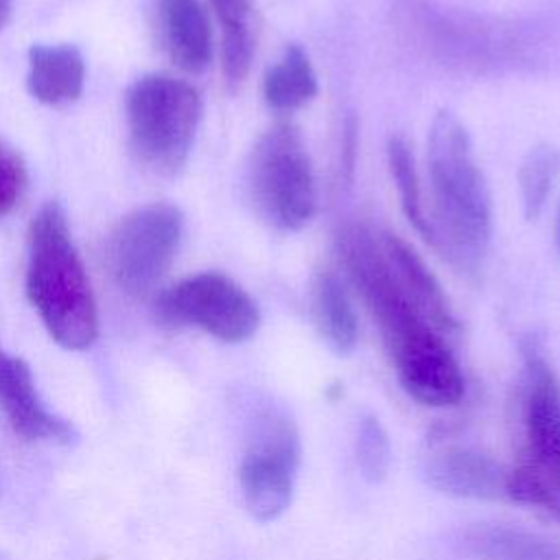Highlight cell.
<instances>
[{"label":"cell","mask_w":560,"mask_h":560,"mask_svg":"<svg viewBox=\"0 0 560 560\" xmlns=\"http://www.w3.org/2000/svg\"><path fill=\"white\" fill-rule=\"evenodd\" d=\"M558 245H560V212H558Z\"/></svg>","instance_id":"obj_25"},{"label":"cell","mask_w":560,"mask_h":560,"mask_svg":"<svg viewBox=\"0 0 560 560\" xmlns=\"http://www.w3.org/2000/svg\"><path fill=\"white\" fill-rule=\"evenodd\" d=\"M505 497L560 521V381L536 350L525 354L523 446Z\"/></svg>","instance_id":"obj_3"},{"label":"cell","mask_w":560,"mask_h":560,"mask_svg":"<svg viewBox=\"0 0 560 560\" xmlns=\"http://www.w3.org/2000/svg\"><path fill=\"white\" fill-rule=\"evenodd\" d=\"M164 328L192 326L225 343H241L256 335L260 311L256 300L221 271H199L162 291L153 306Z\"/></svg>","instance_id":"obj_8"},{"label":"cell","mask_w":560,"mask_h":560,"mask_svg":"<svg viewBox=\"0 0 560 560\" xmlns=\"http://www.w3.org/2000/svg\"><path fill=\"white\" fill-rule=\"evenodd\" d=\"M466 540L479 556L505 560H560L558 545L514 529L475 527L466 534Z\"/></svg>","instance_id":"obj_21"},{"label":"cell","mask_w":560,"mask_h":560,"mask_svg":"<svg viewBox=\"0 0 560 560\" xmlns=\"http://www.w3.org/2000/svg\"><path fill=\"white\" fill-rule=\"evenodd\" d=\"M311 317L328 348L339 354L354 350L359 317L343 280L332 269H319L311 278Z\"/></svg>","instance_id":"obj_16"},{"label":"cell","mask_w":560,"mask_h":560,"mask_svg":"<svg viewBox=\"0 0 560 560\" xmlns=\"http://www.w3.org/2000/svg\"><path fill=\"white\" fill-rule=\"evenodd\" d=\"M221 24V68L228 83L245 81L256 52L249 0H210Z\"/></svg>","instance_id":"obj_18"},{"label":"cell","mask_w":560,"mask_h":560,"mask_svg":"<svg viewBox=\"0 0 560 560\" xmlns=\"http://www.w3.org/2000/svg\"><path fill=\"white\" fill-rule=\"evenodd\" d=\"M427 166L431 247L455 269L475 273L492 238V197L475 160L470 136L453 112H438L431 122Z\"/></svg>","instance_id":"obj_1"},{"label":"cell","mask_w":560,"mask_h":560,"mask_svg":"<svg viewBox=\"0 0 560 560\" xmlns=\"http://www.w3.org/2000/svg\"><path fill=\"white\" fill-rule=\"evenodd\" d=\"M247 190L258 217L276 230L298 232L317 212V184L300 129L278 120L252 147Z\"/></svg>","instance_id":"obj_5"},{"label":"cell","mask_w":560,"mask_h":560,"mask_svg":"<svg viewBox=\"0 0 560 560\" xmlns=\"http://www.w3.org/2000/svg\"><path fill=\"white\" fill-rule=\"evenodd\" d=\"M402 26L418 48L448 66L486 68L518 57L523 39L508 26L448 11L427 0H407L400 7Z\"/></svg>","instance_id":"obj_9"},{"label":"cell","mask_w":560,"mask_h":560,"mask_svg":"<svg viewBox=\"0 0 560 560\" xmlns=\"http://www.w3.org/2000/svg\"><path fill=\"white\" fill-rule=\"evenodd\" d=\"M378 241L383 247V254L398 278L400 287L407 291V295L413 300V304L422 311V315L446 337H451L457 330V319L451 311V304L438 282V278L431 273V269L424 265V260L416 254V249L400 238L398 234L389 230H378Z\"/></svg>","instance_id":"obj_14"},{"label":"cell","mask_w":560,"mask_h":560,"mask_svg":"<svg viewBox=\"0 0 560 560\" xmlns=\"http://www.w3.org/2000/svg\"><path fill=\"white\" fill-rule=\"evenodd\" d=\"M0 409L11 429L24 440L70 442L72 424L55 416L42 402L31 368L15 354L0 348Z\"/></svg>","instance_id":"obj_12"},{"label":"cell","mask_w":560,"mask_h":560,"mask_svg":"<svg viewBox=\"0 0 560 560\" xmlns=\"http://www.w3.org/2000/svg\"><path fill=\"white\" fill-rule=\"evenodd\" d=\"M201 96L184 79L144 74L125 96L129 144L138 162L160 175L186 164L201 120Z\"/></svg>","instance_id":"obj_4"},{"label":"cell","mask_w":560,"mask_h":560,"mask_svg":"<svg viewBox=\"0 0 560 560\" xmlns=\"http://www.w3.org/2000/svg\"><path fill=\"white\" fill-rule=\"evenodd\" d=\"M26 295L48 335L68 350H85L98 335L96 300L57 203L37 210L28 225Z\"/></svg>","instance_id":"obj_2"},{"label":"cell","mask_w":560,"mask_h":560,"mask_svg":"<svg viewBox=\"0 0 560 560\" xmlns=\"http://www.w3.org/2000/svg\"><path fill=\"white\" fill-rule=\"evenodd\" d=\"M354 457L361 475L372 481L381 483L392 464V444L385 427L376 416H363L357 427L354 435Z\"/></svg>","instance_id":"obj_22"},{"label":"cell","mask_w":560,"mask_h":560,"mask_svg":"<svg viewBox=\"0 0 560 560\" xmlns=\"http://www.w3.org/2000/svg\"><path fill=\"white\" fill-rule=\"evenodd\" d=\"M153 26L166 57L199 74L212 59V26L201 0H153Z\"/></svg>","instance_id":"obj_13"},{"label":"cell","mask_w":560,"mask_h":560,"mask_svg":"<svg viewBox=\"0 0 560 560\" xmlns=\"http://www.w3.org/2000/svg\"><path fill=\"white\" fill-rule=\"evenodd\" d=\"M300 455V431L291 416L271 409L254 420L238 464V488L256 521L269 523L289 510Z\"/></svg>","instance_id":"obj_7"},{"label":"cell","mask_w":560,"mask_h":560,"mask_svg":"<svg viewBox=\"0 0 560 560\" xmlns=\"http://www.w3.org/2000/svg\"><path fill=\"white\" fill-rule=\"evenodd\" d=\"M26 188V168L22 158L0 140V219L9 214Z\"/></svg>","instance_id":"obj_23"},{"label":"cell","mask_w":560,"mask_h":560,"mask_svg":"<svg viewBox=\"0 0 560 560\" xmlns=\"http://www.w3.org/2000/svg\"><path fill=\"white\" fill-rule=\"evenodd\" d=\"M422 470L435 490L451 497L477 501L505 497V470L490 455L466 444H433Z\"/></svg>","instance_id":"obj_11"},{"label":"cell","mask_w":560,"mask_h":560,"mask_svg":"<svg viewBox=\"0 0 560 560\" xmlns=\"http://www.w3.org/2000/svg\"><path fill=\"white\" fill-rule=\"evenodd\" d=\"M11 7H13V0H0V28L7 24L9 15H11Z\"/></svg>","instance_id":"obj_24"},{"label":"cell","mask_w":560,"mask_h":560,"mask_svg":"<svg viewBox=\"0 0 560 560\" xmlns=\"http://www.w3.org/2000/svg\"><path fill=\"white\" fill-rule=\"evenodd\" d=\"M387 166L394 179V186L398 190L400 208L407 221L413 225V230L431 245L433 234H431V223H429V212L422 199V186L420 177L416 171V158L409 147V142L402 136H392L387 142Z\"/></svg>","instance_id":"obj_19"},{"label":"cell","mask_w":560,"mask_h":560,"mask_svg":"<svg viewBox=\"0 0 560 560\" xmlns=\"http://www.w3.org/2000/svg\"><path fill=\"white\" fill-rule=\"evenodd\" d=\"M184 230L173 203H149L125 214L105 241V267L114 284L133 298L149 295L171 269Z\"/></svg>","instance_id":"obj_6"},{"label":"cell","mask_w":560,"mask_h":560,"mask_svg":"<svg viewBox=\"0 0 560 560\" xmlns=\"http://www.w3.org/2000/svg\"><path fill=\"white\" fill-rule=\"evenodd\" d=\"M85 63L74 46H33L28 50L26 85L33 98L44 105H68L83 92Z\"/></svg>","instance_id":"obj_15"},{"label":"cell","mask_w":560,"mask_h":560,"mask_svg":"<svg viewBox=\"0 0 560 560\" xmlns=\"http://www.w3.org/2000/svg\"><path fill=\"white\" fill-rule=\"evenodd\" d=\"M317 90L315 68L300 44H289L262 79V98L280 114H291L308 105L317 96Z\"/></svg>","instance_id":"obj_17"},{"label":"cell","mask_w":560,"mask_h":560,"mask_svg":"<svg viewBox=\"0 0 560 560\" xmlns=\"http://www.w3.org/2000/svg\"><path fill=\"white\" fill-rule=\"evenodd\" d=\"M400 387L424 407H455L464 398V374L448 337L424 330L387 348Z\"/></svg>","instance_id":"obj_10"},{"label":"cell","mask_w":560,"mask_h":560,"mask_svg":"<svg viewBox=\"0 0 560 560\" xmlns=\"http://www.w3.org/2000/svg\"><path fill=\"white\" fill-rule=\"evenodd\" d=\"M560 175V149L553 144L534 147L518 168L521 203L527 221H536L553 190Z\"/></svg>","instance_id":"obj_20"}]
</instances>
